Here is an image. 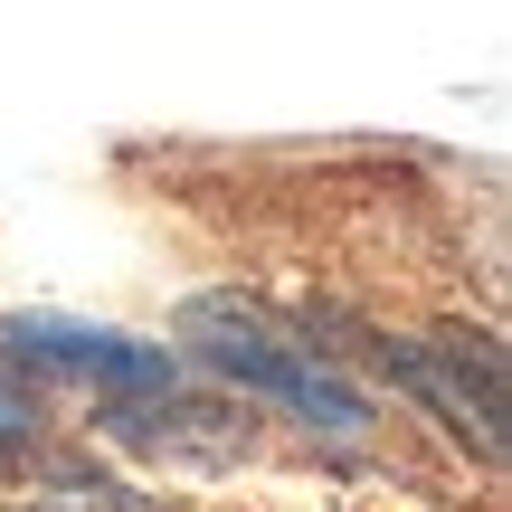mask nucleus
<instances>
[{"mask_svg":"<svg viewBox=\"0 0 512 512\" xmlns=\"http://www.w3.org/2000/svg\"><path fill=\"white\" fill-rule=\"evenodd\" d=\"M181 332L200 342L209 370H228L238 389H266V399H285L304 427H323V437H370V399L342 380V370L323 361L313 342H285V332H266L247 304H228V294H200V304L181 313Z\"/></svg>","mask_w":512,"mask_h":512,"instance_id":"obj_1","label":"nucleus"},{"mask_svg":"<svg viewBox=\"0 0 512 512\" xmlns=\"http://www.w3.org/2000/svg\"><path fill=\"white\" fill-rule=\"evenodd\" d=\"M0 342L38 370H86V380H114V389H171L181 380V351L171 342H124L105 323H67V313H10Z\"/></svg>","mask_w":512,"mask_h":512,"instance_id":"obj_2","label":"nucleus"},{"mask_svg":"<svg viewBox=\"0 0 512 512\" xmlns=\"http://www.w3.org/2000/svg\"><path fill=\"white\" fill-rule=\"evenodd\" d=\"M29 418H38V408L19 399V389H0V446H10V437H29Z\"/></svg>","mask_w":512,"mask_h":512,"instance_id":"obj_3","label":"nucleus"}]
</instances>
